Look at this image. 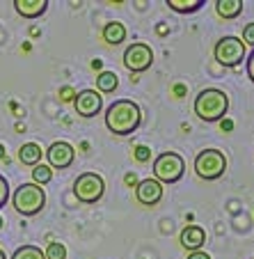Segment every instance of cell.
Listing matches in <instances>:
<instances>
[{
    "label": "cell",
    "mask_w": 254,
    "mask_h": 259,
    "mask_svg": "<svg viewBox=\"0 0 254 259\" xmlns=\"http://www.w3.org/2000/svg\"><path fill=\"white\" fill-rule=\"evenodd\" d=\"M142 124V110L131 99H117L106 110V126L115 136H131Z\"/></svg>",
    "instance_id": "6da1fadb"
},
{
    "label": "cell",
    "mask_w": 254,
    "mask_h": 259,
    "mask_svg": "<svg viewBox=\"0 0 254 259\" xmlns=\"http://www.w3.org/2000/svg\"><path fill=\"white\" fill-rule=\"evenodd\" d=\"M195 115L201 122H220L229 110V97L218 88H206L195 97Z\"/></svg>",
    "instance_id": "7a4b0ae2"
},
{
    "label": "cell",
    "mask_w": 254,
    "mask_h": 259,
    "mask_svg": "<svg viewBox=\"0 0 254 259\" xmlns=\"http://www.w3.org/2000/svg\"><path fill=\"white\" fill-rule=\"evenodd\" d=\"M12 204L21 215H37L46 206V193L37 184H21L12 195Z\"/></svg>",
    "instance_id": "3957f363"
},
{
    "label": "cell",
    "mask_w": 254,
    "mask_h": 259,
    "mask_svg": "<svg viewBox=\"0 0 254 259\" xmlns=\"http://www.w3.org/2000/svg\"><path fill=\"white\" fill-rule=\"evenodd\" d=\"M183 172H186V163L176 152H163L154 161V179L158 184H176L183 179Z\"/></svg>",
    "instance_id": "277c9868"
},
{
    "label": "cell",
    "mask_w": 254,
    "mask_h": 259,
    "mask_svg": "<svg viewBox=\"0 0 254 259\" xmlns=\"http://www.w3.org/2000/svg\"><path fill=\"white\" fill-rule=\"evenodd\" d=\"M195 172L199 179L215 181L227 172V156L220 149H204L195 156Z\"/></svg>",
    "instance_id": "5b68a950"
},
{
    "label": "cell",
    "mask_w": 254,
    "mask_h": 259,
    "mask_svg": "<svg viewBox=\"0 0 254 259\" xmlns=\"http://www.w3.org/2000/svg\"><path fill=\"white\" fill-rule=\"evenodd\" d=\"M103 193H106V181L96 172H83L74 181V195L83 204H96L103 197Z\"/></svg>",
    "instance_id": "8992f818"
},
{
    "label": "cell",
    "mask_w": 254,
    "mask_h": 259,
    "mask_svg": "<svg viewBox=\"0 0 254 259\" xmlns=\"http://www.w3.org/2000/svg\"><path fill=\"white\" fill-rule=\"evenodd\" d=\"M213 55H215V60H218V64H222V67H238L245 60V44L238 37L227 34V37H222V39L215 44Z\"/></svg>",
    "instance_id": "52a82bcc"
},
{
    "label": "cell",
    "mask_w": 254,
    "mask_h": 259,
    "mask_svg": "<svg viewBox=\"0 0 254 259\" xmlns=\"http://www.w3.org/2000/svg\"><path fill=\"white\" fill-rule=\"evenodd\" d=\"M151 64H154V51H151V46L144 44V41H135V44H131L124 51V67L131 73L147 71Z\"/></svg>",
    "instance_id": "ba28073f"
},
{
    "label": "cell",
    "mask_w": 254,
    "mask_h": 259,
    "mask_svg": "<svg viewBox=\"0 0 254 259\" xmlns=\"http://www.w3.org/2000/svg\"><path fill=\"white\" fill-rule=\"evenodd\" d=\"M44 154H46V158H48L50 170H53V167L55 170H67V167H71V163H74V158H76V149L64 140L53 142Z\"/></svg>",
    "instance_id": "9c48e42d"
},
{
    "label": "cell",
    "mask_w": 254,
    "mask_h": 259,
    "mask_svg": "<svg viewBox=\"0 0 254 259\" xmlns=\"http://www.w3.org/2000/svg\"><path fill=\"white\" fill-rule=\"evenodd\" d=\"M74 108H76V113L85 119L96 117L103 108V99L96 90H83V92H76Z\"/></svg>",
    "instance_id": "30bf717a"
},
{
    "label": "cell",
    "mask_w": 254,
    "mask_h": 259,
    "mask_svg": "<svg viewBox=\"0 0 254 259\" xmlns=\"http://www.w3.org/2000/svg\"><path fill=\"white\" fill-rule=\"evenodd\" d=\"M135 200L142 206H156L163 200V184H158L156 179H142L135 186Z\"/></svg>",
    "instance_id": "8fae6325"
},
{
    "label": "cell",
    "mask_w": 254,
    "mask_h": 259,
    "mask_svg": "<svg viewBox=\"0 0 254 259\" xmlns=\"http://www.w3.org/2000/svg\"><path fill=\"white\" fill-rule=\"evenodd\" d=\"M179 243L183 245L186 250H190V252H197V250H201V248H204V243H206L204 227H199V225L183 227V232H181V236H179Z\"/></svg>",
    "instance_id": "7c38bea8"
},
{
    "label": "cell",
    "mask_w": 254,
    "mask_h": 259,
    "mask_svg": "<svg viewBox=\"0 0 254 259\" xmlns=\"http://www.w3.org/2000/svg\"><path fill=\"white\" fill-rule=\"evenodd\" d=\"M14 10L23 19H39L48 10V3L46 0H14Z\"/></svg>",
    "instance_id": "4fadbf2b"
},
{
    "label": "cell",
    "mask_w": 254,
    "mask_h": 259,
    "mask_svg": "<svg viewBox=\"0 0 254 259\" xmlns=\"http://www.w3.org/2000/svg\"><path fill=\"white\" fill-rule=\"evenodd\" d=\"M101 37H103V41H106V44L119 46L124 39H126V28H124V23H119V21H110V23L103 25Z\"/></svg>",
    "instance_id": "5bb4252c"
},
{
    "label": "cell",
    "mask_w": 254,
    "mask_h": 259,
    "mask_svg": "<svg viewBox=\"0 0 254 259\" xmlns=\"http://www.w3.org/2000/svg\"><path fill=\"white\" fill-rule=\"evenodd\" d=\"M215 12H218L220 19L231 21L243 12V0H218L215 3Z\"/></svg>",
    "instance_id": "9a60e30c"
},
{
    "label": "cell",
    "mask_w": 254,
    "mask_h": 259,
    "mask_svg": "<svg viewBox=\"0 0 254 259\" xmlns=\"http://www.w3.org/2000/svg\"><path fill=\"white\" fill-rule=\"evenodd\" d=\"M41 147L37 145V142H25L23 147L19 149V161L23 163V165H37V163L41 161Z\"/></svg>",
    "instance_id": "2e32d148"
},
{
    "label": "cell",
    "mask_w": 254,
    "mask_h": 259,
    "mask_svg": "<svg viewBox=\"0 0 254 259\" xmlns=\"http://www.w3.org/2000/svg\"><path fill=\"white\" fill-rule=\"evenodd\" d=\"M119 85V78H117V73L115 71H101L96 76V92L98 94H113L115 90H117Z\"/></svg>",
    "instance_id": "e0dca14e"
},
{
    "label": "cell",
    "mask_w": 254,
    "mask_h": 259,
    "mask_svg": "<svg viewBox=\"0 0 254 259\" xmlns=\"http://www.w3.org/2000/svg\"><path fill=\"white\" fill-rule=\"evenodd\" d=\"M204 0H167V7L179 14H192V12H199Z\"/></svg>",
    "instance_id": "ac0fdd59"
},
{
    "label": "cell",
    "mask_w": 254,
    "mask_h": 259,
    "mask_svg": "<svg viewBox=\"0 0 254 259\" xmlns=\"http://www.w3.org/2000/svg\"><path fill=\"white\" fill-rule=\"evenodd\" d=\"M32 184H37V186H46L50 179H53V170H50L48 165H44V163H37V165L32 167Z\"/></svg>",
    "instance_id": "d6986e66"
},
{
    "label": "cell",
    "mask_w": 254,
    "mask_h": 259,
    "mask_svg": "<svg viewBox=\"0 0 254 259\" xmlns=\"http://www.w3.org/2000/svg\"><path fill=\"white\" fill-rule=\"evenodd\" d=\"M12 259H46V257H44V250L37 248V245H21L12 254Z\"/></svg>",
    "instance_id": "ffe728a7"
},
{
    "label": "cell",
    "mask_w": 254,
    "mask_h": 259,
    "mask_svg": "<svg viewBox=\"0 0 254 259\" xmlns=\"http://www.w3.org/2000/svg\"><path fill=\"white\" fill-rule=\"evenodd\" d=\"M44 257L46 259H67V245L60 243V241H50Z\"/></svg>",
    "instance_id": "44dd1931"
},
{
    "label": "cell",
    "mask_w": 254,
    "mask_h": 259,
    "mask_svg": "<svg viewBox=\"0 0 254 259\" xmlns=\"http://www.w3.org/2000/svg\"><path fill=\"white\" fill-rule=\"evenodd\" d=\"M133 156H135L137 163H147V161H151V149L147 145H137L133 149Z\"/></svg>",
    "instance_id": "7402d4cb"
},
{
    "label": "cell",
    "mask_w": 254,
    "mask_h": 259,
    "mask_svg": "<svg viewBox=\"0 0 254 259\" xmlns=\"http://www.w3.org/2000/svg\"><path fill=\"white\" fill-rule=\"evenodd\" d=\"M7 200H10V184H7L5 177L0 175V209L7 204Z\"/></svg>",
    "instance_id": "603a6c76"
},
{
    "label": "cell",
    "mask_w": 254,
    "mask_h": 259,
    "mask_svg": "<svg viewBox=\"0 0 254 259\" xmlns=\"http://www.w3.org/2000/svg\"><path fill=\"white\" fill-rule=\"evenodd\" d=\"M243 44H249V46H254V23H247L243 28Z\"/></svg>",
    "instance_id": "cb8c5ba5"
},
{
    "label": "cell",
    "mask_w": 254,
    "mask_h": 259,
    "mask_svg": "<svg viewBox=\"0 0 254 259\" xmlns=\"http://www.w3.org/2000/svg\"><path fill=\"white\" fill-rule=\"evenodd\" d=\"M74 99H76V90L71 85L60 88V101H74Z\"/></svg>",
    "instance_id": "d4e9b609"
},
{
    "label": "cell",
    "mask_w": 254,
    "mask_h": 259,
    "mask_svg": "<svg viewBox=\"0 0 254 259\" xmlns=\"http://www.w3.org/2000/svg\"><path fill=\"white\" fill-rule=\"evenodd\" d=\"M245 69H247V78L254 83V49H252V53L247 55V60H245Z\"/></svg>",
    "instance_id": "484cf974"
},
{
    "label": "cell",
    "mask_w": 254,
    "mask_h": 259,
    "mask_svg": "<svg viewBox=\"0 0 254 259\" xmlns=\"http://www.w3.org/2000/svg\"><path fill=\"white\" fill-rule=\"evenodd\" d=\"M174 94H176V97H186V94H188V88H186V85H183V83H176L174 85Z\"/></svg>",
    "instance_id": "4316f807"
},
{
    "label": "cell",
    "mask_w": 254,
    "mask_h": 259,
    "mask_svg": "<svg viewBox=\"0 0 254 259\" xmlns=\"http://www.w3.org/2000/svg\"><path fill=\"white\" fill-rule=\"evenodd\" d=\"M124 181H126V186H131V188H135V186H137V177L133 175V172H128V175L124 177Z\"/></svg>",
    "instance_id": "83f0119b"
},
{
    "label": "cell",
    "mask_w": 254,
    "mask_h": 259,
    "mask_svg": "<svg viewBox=\"0 0 254 259\" xmlns=\"http://www.w3.org/2000/svg\"><path fill=\"white\" fill-rule=\"evenodd\" d=\"M188 259H211L209 252H201V250H197V252H190L188 254Z\"/></svg>",
    "instance_id": "f1b7e54d"
},
{
    "label": "cell",
    "mask_w": 254,
    "mask_h": 259,
    "mask_svg": "<svg viewBox=\"0 0 254 259\" xmlns=\"http://www.w3.org/2000/svg\"><path fill=\"white\" fill-rule=\"evenodd\" d=\"M220 128L222 131H234V122L231 119H220Z\"/></svg>",
    "instance_id": "f546056e"
},
{
    "label": "cell",
    "mask_w": 254,
    "mask_h": 259,
    "mask_svg": "<svg viewBox=\"0 0 254 259\" xmlns=\"http://www.w3.org/2000/svg\"><path fill=\"white\" fill-rule=\"evenodd\" d=\"M101 67H103V60H92V69H96L98 71Z\"/></svg>",
    "instance_id": "4dcf8cb0"
},
{
    "label": "cell",
    "mask_w": 254,
    "mask_h": 259,
    "mask_svg": "<svg viewBox=\"0 0 254 259\" xmlns=\"http://www.w3.org/2000/svg\"><path fill=\"white\" fill-rule=\"evenodd\" d=\"M0 161L7 163V152H5V147H3V145H0Z\"/></svg>",
    "instance_id": "1f68e13d"
},
{
    "label": "cell",
    "mask_w": 254,
    "mask_h": 259,
    "mask_svg": "<svg viewBox=\"0 0 254 259\" xmlns=\"http://www.w3.org/2000/svg\"><path fill=\"white\" fill-rule=\"evenodd\" d=\"M167 32V25H158V34H165Z\"/></svg>",
    "instance_id": "d6a6232c"
},
{
    "label": "cell",
    "mask_w": 254,
    "mask_h": 259,
    "mask_svg": "<svg viewBox=\"0 0 254 259\" xmlns=\"http://www.w3.org/2000/svg\"><path fill=\"white\" fill-rule=\"evenodd\" d=\"M0 259H7V254H5V250L0 248Z\"/></svg>",
    "instance_id": "836d02e7"
},
{
    "label": "cell",
    "mask_w": 254,
    "mask_h": 259,
    "mask_svg": "<svg viewBox=\"0 0 254 259\" xmlns=\"http://www.w3.org/2000/svg\"><path fill=\"white\" fill-rule=\"evenodd\" d=\"M0 227H3V218H0Z\"/></svg>",
    "instance_id": "e575fe53"
}]
</instances>
